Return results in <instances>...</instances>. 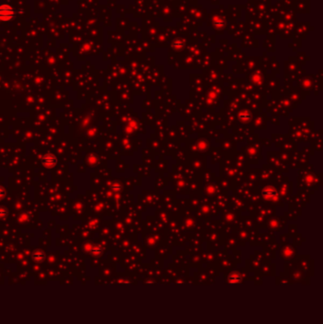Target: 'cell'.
Returning a JSON list of instances; mask_svg holds the SVG:
<instances>
[{
  "instance_id": "cell-1",
  "label": "cell",
  "mask_w": 323,
  "mask_h": 324,
  "mask_svg": "<svg viewBox=\"0 0 323 324\" xmlns=\"http://www.w3.org/2000/svg\"><path fill=\"white\" fill-rule=\"evenodd\" d=\"M14 15V10L11 6L8 4L0 5V20L1 21H10Z\"/></svg>"
},
{
  "instance_id": "cell-2",
  "label": "cell",
  "mask_w": 323,
  "mask_h": 324,
  "mask_svg": "<svg viewBox=\"0 0 323 324\" xmlns=\"http://www.w3.org/2000/svg\"><path fill=\"white\" fill-rule=\"evenodd\" d=\"M43 164L47 166V167H52L56 164V158L54 157V155H51V154H47L46 155V157H44L43 158Z\"/></svg>"
},
{
  "instance_id": "cell-3",
  "label": "cell",
  "mask_w": 323,
  "mask_h": 324,
  "mask_svg": "<svg viewBox=\"0 0 323 324\" xmlns=\"http://www.w3.org/2000/svg\"><path fill=\"white\" fill-rule=\"evenodd\" d=\"M33 260L36 262V263H42L44 260H45V253L41 250H38V251H35L33 253Z\"/></svg>"
},
{
  "instance_id": "cell-4",
  "label": "cell",
  "mask_w": 323,
  "mask_h": 324,
  "mask_svg": "<svg viewBox=\"0 0 323 324\" xmlns=\"http://www.w3.org/2000/svg\"><path fill=\"white\" fill-rule=\"evenodd\" d=\"M241 281V277L239 275H236V276H232L229 278V282H232V283H238Z\"/></svg>"
},
{
  "instance_id": "cell-5",
  "label": "cell",
  "mask_w": 323,
  "mask_h": 324,
  "mask_svg": "<svg viewBox=\"0 0 323 324\" xmlns=\"http://www.w3.org/2000/svg\"><path fill=\"white\" fill-rule=\"evenodd\" d=\"M8 214V211L5 208H0V218H5Z\"/></svg>"
},
{
  "instance_id": "cell-6",
  "label": "cell",
  "mask_w": 323,
  "mask_h": 324,
  "mask_svg": "<svg viewBox=\"0 0 323 324\" xmlns=\"http://www.w3.org/2000/svg\"><path fill=\"white\" fill-rule=\"evenodd\" d=\"M4 195H5V191L2 188H0V197H3Z\"/></svg>"
},
{
  "instance_id": "cell-7",
  "label": "cell",
  "mask_w": 323,
  "mask_h": 324,
  "mask_svg": "<svg viewBox=\"0 0 323 324\" xmlns=\"http://www.w3.org/2000/svg\"><path fill=\"white\" fill-rule=\"evenodd\" d=\"M147 283H154V281H146Z\"/></svg>"
}]
</instances>
